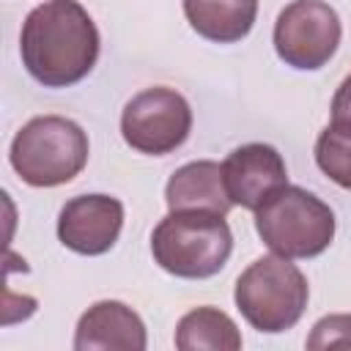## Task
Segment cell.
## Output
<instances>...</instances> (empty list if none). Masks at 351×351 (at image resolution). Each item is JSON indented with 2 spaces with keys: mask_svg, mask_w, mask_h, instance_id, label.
<instances>
[{
  "mask_svg": "<svg viewBox=\"0 0 351 351\" xmlns=\"http://www.w3.org/2000/svg\"><path fill=\"white\" fill-rule=\"evenodd\" d=\"M192 30L217 44L241 41L258 16V0H184Z\"/></svg>",
  "mask_w": 351,
  "mask_h": 351,
  "instance_id": "12",
  "label": "cell"
},
{
  "mask_svg": "<svg viewBox=\"0 0 351 351\" xmlns=\"http://www.w3.org/2000/svg\"><path fill=\"white\" fill-rule=\"evenodd\" d=\"M222 178L233 206L258 211L271 195H277L288 184V167L274 145L247 143L225 156Z\"/></svg>",
  "mask_w": 351,
  "mask_h": 351,
  "instance_id": "8",
  "label": "cell"
},
{
  "mask_svg": "<svg viewBox=\"0 0 351 351\" xmlns=\"http://www.w3.org/2000/svg\"><path fill=\"white\" fill-rule=\"evenodd\" d=\"M19 55L44 88H69L96 66L99 30L77 0H44L22 22Z\"/></svg>",
  "mask_w": 351,
  "mask_h": 351,
  "instance_id": "1",
  "label": "cell"
},
{
  "mask_svg": "<svg viewBox=\"0 0 351 351\" xmlns=\"http://www.w3.org/2000/svg\"><path fill=\"white\" fill-rule=\"evenodd\" d=\"M148 346L143 318L123 302L104 299L90 304L74 329V348H118V351H143Z\"/></svg>",
  "mask_w": 351,
  "mask_h": 351,
  "instance_id": "10",
  "label": "cell"
},
{
  "mask_svg": "<svg viewBox=\"0 0 351 351\" xmlns=\"http://www.w3.org/2000/svg\"><path fill=\"white\" fill-rule=\"evenodd\" d=\"M315 165L329 181L351 189V129L329 123L315 140Z\"/></svg>",
  "mask_w": 351,
  "mask_h": 351,
  "instance_id": "14",
  "label": "cell"
},
{
  "mask_svg": "<svg viewBox=\"0 0 351 351\" xmlns=\"http://www.w3.org/2000/svg\"><path fill=\"white\" fill-rule=\"evenodd\" d=\"M261 241L282 258H315L335 239V211L313 192L285 184L255 211Z\"/></svg>",
  "mask_w": 351,
  "mask_h": 351,
  "instance_id": "5",
  "label": "cell"
},
{
  "mask_svg": "<svg viewBox=\"0 0 351 351\" xmlns=\"http://www.w3.org/2000/svg\"><path fill=\"white\" fill-rule=\"evenodd\" d=\"M176 348L181 351H239L241 332L233 318L217 307H195L176 326Z\"/></svg>",
  "mask_w": 351,
  "mask_h": 351,
  "instance_id": "13",
  "label": "cell"
},
{
  "mask_svg": "<svg viewBox=\"0 0 351 351\" xmlns=\"http://www.w3.org/2000/svg\"><path fill=\"white\" fill-rule=\"evenodd\" d=\"M343 25L337 11L324 0H293L274 22V49L285 66L315 71L337 52Z\"/></svg>",
  "mask_w": 351,
  "mask_h": 351,
  "instance_id": "7",
  "label": "cell"
},
{
  "mask_svg": "<svg viewBox=\"0 0 351 351\" xmlns=\"http://www.w3.org/2000/svg\"><path fill=\"white\" fill-rule=\"evenodd\" d=\"M332 123L351 129V74L335 90V99H332Z\"/></svg>",
  "mask_w": 351,
  "mask_h": 351,
  "instance_id": "16",
  "label": "cell"
},
{
  "mask_svg": "<svg viewBox=\"0 0 351 351\" xmlns=\"http://www.w3.org/2000/svg\"><path fill=\"white\" fill-rule=\"evenodd\" d=\"M123 228V203L110 195H77L58 217V239L77 255H104Z\"/></svg>",
  "mask_w": 351,
  "mask_h": 351,
  "instance_id": "9",
  "label": "cell"
},
{
  "mask_svg": "<svg viewBox=\"0 0 351 351\" xmlns=\"http://www.w3.org/2000/svg\"><path fill=\"white\" fill-rule=\"evenodd\" d=\"M165 203L170 211H211L228 217L233 203L225 189L222 165L197 159L178 167L165 186Z\"/></svg>",
  "mask_w": 351,
  "mask_h": 351,
  "instance_id": "11",
  "label": "cell"
},
{
  "mask_svg": "<svg viewBox=\"0 0 351 351\" xmlns=\"http://www.w3.org/2000/svg\"><path fill=\"white\" fill-rule=\"evenodd\" d=\"M88 134L63 115L30 118L11 140V167L30 186H60L82 173L88 162Z\"/></svg>",
  "mask_w": 351,
  "mask_h": 351,
  "instance_id": "3",
  "label": "cell"
},
{
  "mask_svg": "<svg viewBox=\"0 0 351 351\" xmlns=\"http://www.w3.org/2000/svg\"><path fill=\"white\" fill-rule=\"evenodd\" d=\"M307 348L310 351L351 348V313H335V315H324L321 321H315L307 337Z\"/></svg>",
  "mask_w": 351,
  "mask_h": 351,
  "instance_id": "15",
  "label": "cell"
},
{
  "mask_svg": "<svg viewBox=\"0 0 351 351\" xmlns=\"http://www.w3.org/2000/svg\"><path fill=\"white\" fill-rule=\"evenodd\" d=\"M233 233L222 214L211 211H170L151 233L154 261L176 277H214L230 258Z\"/></svg>",
  "mask_w": 351,
  "mask_h": 351,
  "instance_id": "2",
  "label": "cell"
},
{
  "mask_svg": "<svg viewBox=\"0 0 351 351\" xmlns=\"http://www.w3.org/2000/svg\"><path fill=\"white\" fill-rule=\"evenodd\" d=\"M192 132V110L189 101L165 85L145 88L132 96L121 112V134L129 148L165 156L184 145Z\"/></svg>",
  "mask_w": 351,
  "mask_h": 351,
  "instance_id": "6",
  "label": "cell"
},
{
  "mask_svg": "<svg viewBox=\"0 0 351 351\" xmlns=\"http://www.w3.org/2000/svg\"><path fill=\"white\" fill-rule=\"evenodd\" d=\"M307 277L291 258L282 255H263L252 261L236 280V307L244 321L266 335L285 332L296 326L307 307Z\"/></svg>",
  "mask_w": 351,
  "mask_h": 351,
  "instance_id": "4",
  "label": "cell"
}]
</instances>
